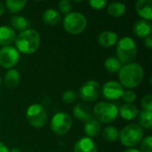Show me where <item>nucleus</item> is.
<instances>
[{
  "mask_svg": "<svg viewBox=\"0 0 152 152\" xmlns=\"http://www.w3.org/2000/svg\"><path fill=\"white\" fill-rule=\"evenodd\" d=\"M142 107L143 108V110L152 111V95L151 94H146L142 99Z\"/></svg>",
  "mask_w": 152,
  "mask_h": 152,
  "instance_id": "32",
  "label": "nucleus"
},
{
  "mask_svg": "<svg viewBox=\"0 0 152 152\" xmlns=\"http://www.w3.org/2000/svg\"><path fill=\"white\" fill-rule=\"evenodd\" d=\"M26 0H6L4 3L5 7L12 13L20 12L26 5Z\"/></svg>",
  "mask_w": 152,
  "mask_h": 152,
  "instance_id": "27",
  "label": "nucleus"
},
{
  "mask_svg": "<svg viewBox=\"0 0 152 152\" xmlns=\"http://www.w3.org/2000/svg\"><path fill=\"white\" fill-rule=\"evenodd\" d=\"M137 52L136 43L129 37H122L117 44V59L122 64L131 63L135 59Z\"/></svg>",
  "mask_w": 152,
  "mask_h": 152,
  "instance_id": "4",
  "label": "nucleus"
},
{
  "mask_svg": "<svg viewBox=\"0 0 152 152\" xmlns=\"http://www.w3.org/2000/svg\"><path fill=\"white\" fill-rule=\"evenodd\" d=\"M20 60V53L15 47L5 46L0 50V66L11 69Z\"/></svg>",
  "mask_w": 152,
  "mask_h": 152,
  "instance_id": "10",
  "label": "nucleus"
},
{
  "mask_svg": "<svg viewBox=\"0 0 152 152\" xmlns=\"http://www.w3.org/2000/svg\"><path fill=\"white\" fill-rule=\"evenodd\" d=\"M118 138L122 145L133 149L143 139V129L138 124H129L119 132Z\"/></svg>",
  "mask_w": 152,
  "mask_h": 152,
  "instance_id": "3",
  "label": "nucleus"
},
{
  "mask_svg": "<svg viewBox=\"0 0 152 152\" xmlns=\"http://www.w3.org/2000/svg\"><path fill=\"white\" fill-rule=\"evenodd\" d=\"M9 152H20V150H19V149H17V148H13V149H12V150H11Z\"/></svg>",
  "mask_w": 152,
  "mask_h": 152,
  "instance_id": "38",
  "label": "nucleus"
},
{
  "mask_svg": "<svg viewBox=\"0 0 152 152\" xmlns=\"http://www.w3.org/2000/svg\"><path fill=\"white\" fill-rule=\"evenodd\" d=\"M73 115L75 116V118L80 121L83 122H86L87 120H89L92 117V110L91 108L86 105V103H77L74 109H73Z\"/></svg>",
  "mask_w": 152,
  "mask_h": 152,
  "instance_id": "17",
  "label": "nucleus"
},
{
  "mask_svg": "<svg viewBox=\"0 0 152 152\" xmlns=\"http://www.w3.org/2000/svg\"><path fill=\"white\" fill-rule=\"evenodd\" d=\"M102 131L101 123L94 118H91L89 120L85 122V133L88 138L97 137Z\"/></svg>",
  "mask_w": 152,
  "mask_h": 152,
  "instance_id": "19",
  "label": "nucleus"
},
{
  "mask_svg": "<svg viewBox=\"0 0 152 152\" xmlns=\"http://www.w3.org/2000/svg\"><path fill=\"white\" fill-rule=\"evenodd\" d=\"M119 136V132L118 130L112 126H106L103 130H102V137L103 139L108 142H114L118 139Z\"/></svg>",
  "mask_w": 152,
  "mask_h": 152,
  "instance_id": "25",
  "label": "nucleus"
},
{
  "mask_svg": "<svg viewBox=\"0 0 152 152\" xmlns=\"http://www.w3.org/2000/svg\"><path fill=\"white\" fill-rule=\"evenodd\" d=\"M77 98V94L75 91L73 90H67L63 93L62 94V102H65V103H68V104H70V103H73Z\"/></svg>",
  "mask_w": 152,
  "mask_h": 152,
  "instance_id": "28",
  "label": "nucleus"
},
{
  "mask_svg": "<svg viewBox=\"0 0 152 152\" xmlns=\"http://www.w3.org/2000/svg\"><path fill=\"white\" fill-rule=\"evenodd\" d=\"M40 34L38 31L28 28L24 31H21L17 37L15 38V46L18 52L31 54L36 53L40 46Z\"/></svg>",
  "mask_w": 152,
  "mask_h": 152,
  "instance_id": "2",
  "label": "nucleus"
},
{
  "mask_svg": "<svg viewBox=\"0 0 152 152\" xmlns=\"http://www.w3.org/2000/svg\"><path fill=\"white\" fill-rule=\"evenodd\" d=\"M11 23H12V26L14 29L20 31V32L28 29V28L29 26L28 20L25 17L20 16V15L12 16L11 19Z\"/></svg>",
  "mask_w": 152,
  "mask_h": 152,
  "instance_id": "23",
  "label": "nucleus"
},
{
  "mask_svg": "<svg viewBox=\"0 0 152 152\" xmlns=\"http://www.w3.org/2000/svg\"><path fill=\"white\" fill-rule=\"evenodd\" d=\"M58 8L61 11V12H62L64 14H68L71 11L72 4H71L70 1H69V0H61L58 3Z\"/></svg>",
  "mask_w": 152,
  "mask_h": 152,
  "instance_id": "31",
  "label": "nucleus"
},
{
  "mask_svg": "<svg viewBox=\"0 0 152 152\" xmlns=\"http://www.w3.org/2000/svg\"><path fill=\"white\" fill-rule=\"evenodd\" d=\"M101 86L95 80L86 81L79 89V95L84 102H93L96 101L100 95Z\"/></svg>",
  "mask_w": 152,
  "mask_h": 152,
  "instance_id": "9",
  "label": "nucleus"
},
{
  "mask_svg": "<svg viewBox=\"0 0 152 152\" xmlns=\"http://www.w3.org/2000/svg\"><path fill=\"white\" fill-rule=\"evenodd\" d=\"M104 67L108 72L115 74L119 72L122 68V63L115 57H109L104 61Z\"/></svg>",
  "mask_w": 152,
  "mask_h": 152,
  "instance_id": "24",
  "label": "nucleus"
},
{
  "mask_svg": "<svg viewBox=\"0 0 152 152\" xmlns=\"http://www.w3.org/2000/svg\"><path fill=\"white\" fill-rule=\"evenodd\" d=\"M141 152H152V136L148 135L141 142Z\"/></svg>",
  "mask_w": 152,
  "mask_h": 152,
  "instance_id": "29",
  "label": "nucleus"
},
{
  "mask_svg": "<svg viewBox=\"0 0 152 152\" xmlns=\"http://www.w3.org/2000/svg\"><path fill=\"white\" fill-rule=\"evenodd\" d=\"M107 12L113 17H121L126 12V5L121 2H113L107 6Z\"/></svg>",
  "mask_w": 152,
  "mask_h": 152,
  "instance_id": "22",
  "label": "nucleus"
},
{
  "mask_svg": "<svg viewBox=\"0 0 152 152\" xmlns=\"http://www.w3.org/2000/svg\"><path fill=\"white\" fill-rule=\"evenodd\" d=\"M4 11H5V5H4V3H3V2H1V1H0V16L4 14Z\"/></svg>",
  "mask_w": 152,
  "mask_h": 152,
  "instance_id": "36",
  "label": "nucleus"
},
{
  "mask_svg": "<svg viewBox=\"0 0 152 152\" xmlns=\"http://www.w3.org/2000/svg\"><path fill=\"white\" fill-rule=\"evenodd\" d=\"M0 152H9L8 148L1 142H0Z\"/></svg>",
  "mask_w": 152,
  "mask_h": 152,
  "instance_id": "35",
  "label": "nucleus"
},
{
  "mask_svg": "<svg viewBox=\"0 0 152 152\" xmlns=\"http://www.w3.org/2000/svg\"><path fill=\"white\" fill-rule=\"evenodd\" d=\"M16 38V34L13 28L9 26H0V45L3 47L10 46Z\"/></svg>",
  "mask_w": 152,
  "mask_h": 152,
  "instance_id": "15",
  "label": "nucleus"
},
{
  "mask_svg": "<svg viewBox=\"0 0 152 152\" xmlns=\"http://www.w3.org/2000/svg\"><path fill=\"white\" fill-rule=\"evenodd\" d=\"M118 36L116 32L111 30H104L98 36V43L102 47H111L118 43Z\"/></svg>",
  "mask_w": 152,
  "mask_h": 152,
  "instance_id": "14",
  "label": "nucleus"
},
{
  "mask_svg": "<svg viewBox=\"0 0 152 152\" xmlns=\"http://www.w3.org/2000/svg\"><path fill=\"white\" fill-rule=\"evenodd\" d=\"M94 118L99 122L108 124L113 122L118 115V107L110 102H101L95 104L93 110Z\"/></svg>",
  "mask_w": 152,
  "mask_h": 152,
  "instance_id": "5",
  "label": "nucleus"
},
{
  "mask_svg": "<svg viewBox=\"0 0 152 152\" xmlns=\"http://www.w3.org/2000/svg\"><path fill=\"white\" fill-rule=\"evenodd\" d=\"M123 93L124 87L117 81H109L102 86V94L105 99L110 101H115L121 98Z\"/></svg>",
  "mask_w": 152,
  "mask_h": 152,
  "instance_id": "11",
  "label": "nucleus"
},
{
  "mask_svg": "<svg viewBox=\"0 0 152 152\" xmlns=\"http://www.w3.org/2000/svg\"><path fill=\"white\" fill-rule=\"evenodd\" d=\"M139 122L140 126L143 129L151 130L152 127V111L142 110L139 113Z\"/></svg>",
  "mask_w": 152,
  "mask_h": 152,
  "instance_id": "26",
  "label": "nucleus"
},
{
  "mask_svg": "<svg viewBox=\"0 0 152 152\" xmlns=\"http://www.w3.org/2000/svg\"><path fill=\"white\" fill-rule=\"evenodd\" d=\"M27 120L35 128H42L47 122V112L43 105L35 103L30 105L26 112Z\"/></svg>",
  "mask_w": 152,
  "mask_h": 152,
  "instance_id": "7",
  "label": "nucleus"
},
{
  "mask_svg": "<svg viewBox=\"0 0 152 152\" xmlns=\"http://www.w3.org/2000/svg\"><path fill=\"white\" fill-rule=\"evenodd\" d=\"M42 20H43V23L45 25L54 26L60 22L61 14L57 10H55L53 8H50L44 12V13L42 15Z\"/></svg>",
  "mask_w": 152,
  "mask_h": 152,
  "instance_id": "21",
  "label": "nucleus"
},
{
  "mask_svg": "<svg viewBox=\"0 0 152 152\" xmlns=\"http://www.w3.org/2000/svg\"><path fill=\"white\" fill-rule=\"evenodd\" d=\"M144 77L142 66L136 62H131L122 66L118 72V78L123 87L132 89L139 86Z\"/></svg>",
  "mask_w": 152,
  "mask_h": 152,
  "instance_id": "1",
  "label": "nucleus"
},
{
  "mask_svg": "<svg viewBox=\"0 0 152 152\" xmlns=\"http://www.w3.org/2000/svg\"><path fill=\"white\" fill-rule=\"evenodd\" d=\"M144 45H145V46H146L147 48L151 49L152 48L151 35H150V36H148L147 37H145V39H144Z\"/></svg>",
  "mask_w": 152,
  "mask_h": 152,
  "instance_id": "34",
  "label": "nucleus"
},
{
  "mask_svg": "<svg viewBox=\"0 0 152 152\" xmlns=\"http://www.w3.org/2000/svg\"><path fill=\"white\" fill-rule=\"evenodd\" d=\"M20 75L17 69H11L4 75V85L9 89H15L20 85Z\"/></svg>",
  "mask_w": 152,
  "mask_h": 152,
  "instance_id": "20",
  "label": "nucleus"
},
{
  "mask_svg": "<svg viewBox=\"0 0 152 152\" xmlns=\"http://www.w3.org/2000/svg\"><path fill=\"white\" fill-rule=\"evenodd\" d=\"M87 25L85 15L78 12H70L63 19V28L69 34L77 35L82 33Z\"/></svg>",
  "mask_w": 152,
  "mask_h": 152,
  "instance_id": "6",
  "label": "nucleus"
},
{
  "mask_svg": "<svg viewBox=\"0 0 152 152\" xmlns=\"http://www.w3.org/2000/svg\"><path fill=\"white\" fill-rule=\"evenodd\" d=\"M89 4L93 9L95 10H102L108 5V1L106 0H91Z\"/></svg>",
  "mask_w": 152,
  "mask_h": 152,
  "instance_id": "33",
  "label": "nucleus"
},
{
  "mask_svg": "<svg viewBox=\"0 0 152 152\" xmlns=\"http://www.w3.org/2000/svg\"><path fill=\"white\" fill-rule=\"evenodd\" d=\"M152 25L151 22L146 20H137L134 27H133V31L134 34L141 38H145L148 36L151 35Z\"/></svg>",
  "mask_w": 152,
  "mask_h": 152,
  "instance_id": "12",
  "label": "nucleus"
},
{
  "mask_svg": "<svg viewBox=\"0 0 152 152\" xmlns=\"http://www.w3.org/2000/svg\"><path fill=\"white\" fill-rule=\"evenodd\" d=\"M1 84H2V78H1V77H0V86H1Z\"/></svg>",
  "mask_w": 152,
  "mask_h": 152,
  "instance_id": "39",
  "label": "nucleus"
},
{
  "mask_svg": "<svg viewBox=\"0 0 152 152\" xmlns=\"http://www.w3.org/2000/svg\"><path fill=\"white\" fill-rule=\"evenodd\" d=\"M136 94L134 91L133 90H127V91H124L123 94H122V100L126 102V103H133L135 102L136 100Z\"/></svg>",
  "mask_w": 152,
  "mask_h": 152,
  "instance_id": "30",
  "label": "nucleus"
},
{
  "mask_svg": "<svg viewBox=\"0 0 152 152\" xmlns=\"http://www.w3.org/2000/svg\"><path fill=\"white\" fill-rule=\"evenodd\" d=\"M118 114L126 120H133L139 116V110L133 103H126L119 108Z\"/></svg>",
  "mask_w": 152,
  "mask_h": 152,
  "instance_id": "18",
  "label": "nucleus"
},
{
  "mask_svg": "<svg viewBox=\"0 0 152 152\" xmlns=\"http://www.w3.org/2000/svg\"><path fill=\"white\" fill-rule=\"evenodd\" d=\"M74 152H98L94 142L88 137L79 139L74 145Z\"/></svg>",
  "mask_w": 152,
  "mask_h": 152,
  "instance_id": "16",
  "label": "nucleus"
},
{
  "mask_svg": "<svg viewBox=\"0 0 152 152\" xmlns=\"http://www.w3.org/2000/svg\"><path fill=\"white\" fill-rule=\"evenodd\" d=\"M135 11L143 18V20L151 21L152 19V1L151 0H139L135 3Z\"/></svg>",
  "mask_w": 152,
  "mask_h": 152,
  "instance_id": "13",
  "label": "nucleus"
},
{
  "mask_svg": "<svg viewBox=\"0 0 152 152\" xmlns=\"http://www.w3.org/2000/svg\"><path fill=\"white\" fill-rule=\"evenodd\" d=\"M124 152H141L139 150H137V149H134V148H133V149H128V150H126Z\"/></svg>",
  "mask_w": 152,
  "mask_h": 152,
  "instance_id": "37",
  "label": "nucleus"
},
{
  "mask_svg": "<svg viewBox=\"0 0 152 152\" xmlns=\"http://www.w3.org/2000/svg\"><path fill=\"white\" fill-rule=\"evenodd\" d=\"M72 126V118L66 112L56 113L51 120V129L56 135L66 134Z\"/></svg>",
  "mask_w": 152,
  "mask_h": 152,
  "instance_id": "8",
  "label": "nucleus"
}]
</instances>
